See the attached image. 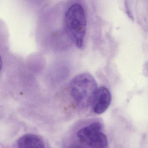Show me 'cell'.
Wrapping results in <instances>:
<instances>
[{
	"label": "cell",
	"mask_w": 148,
	"mask_h": 148,
	"mask_svg": "<svg viewBox=\"0 0 148 148\" xmlns=\"http://www.w3.org/2000/svg\"><path fill=\"white\" fill-rule=\"evenodd\" d=\"M98 88L97 81L93 76L84 73L77 75L71 80L70 94L77 107L87 109L91 106Z\"/></svg>",
	"instance_id": "cell-1"
},
{
	"label": "cell",
	"mask_w": 148,
	"mask_h": 148,
	"mask_svg": "<svg viewBox=\"0 0 148 148\" xmlns=\"http://www.w3.org/2000/svg\"><path fill=\"white\" fill-rule=\"evenodd\" d=\"M64 27L67 36L77 47L84 45L86 29V19L83 7L74 4L69 7L65 14Z\"/></svg>",
	"instance_id": "cell-2"
},
{
	"label": "cell",
	"mask_w": 148,
	"mask_h": 148,
	"mask_svg": "<svg viewBox=\"0 0 148 148\" xmlns=\"http://www.w3.org/2000/svg\"><path fill=\"white\" fill-rule=\"evenodd\" d=\"M77 137L79 143L88 147H108V138L103 131L102 123L99 122H94L79 129L77 132Z\"/></svg>",
	"instance_id": "cell-3"
},
{
	"label": "cell",
	"mask_w": 148,
	"mask_h": 148,
	"mask_svg": "<svg viewBox=\"0 0 148 148\" xmlns=\"http://www.w3.org/2000/svg\"><path fill=\"white\" fill-rule=\"evenodd\" d=\"M112 97L108 88L101 86L98 88L91 106L92 111L97 114L105 112L110 105Z\"/></svg>",
	"instance_id": "cell-4"
},
{
	"label": "cell",
	"mask_w": 148,
	"mask_h": 148,
	"mask_svg": "<svg viewBox=\"0 0 148 148\" xmlns=\"http://www.w3.org/2000/svg\"><path fill=\"white\" fill-rule=\"evenodd\" d=\"M18 147L22 148H44V140L34 134H26L21 136L17 142Z\"/></svg>",
	"instance_id": "cell-5"
},
{
	"label": "cell",
	"mask_w": 148,
	"mask_h": 148,
	"mask_svg": "<svg viewBox=\"0 0 148 148\" xmlns=\"http://www.w3.org/2000/svg\"><path fill=\"white\" fill-rule=\"evenodd\" d=\"M2 60H1V57L0 56V71L1 70V68H2Z\"/></svg>",
	"instance_id": "cell-6"
}]
</instances>
